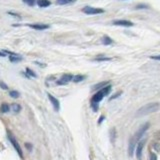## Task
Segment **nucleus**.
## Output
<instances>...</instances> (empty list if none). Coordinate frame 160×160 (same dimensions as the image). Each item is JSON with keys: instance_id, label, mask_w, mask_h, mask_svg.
<instances>
[{"instance_id": "obj_1", "label": "nucleus", "mask_w": 160, "mask_h": 160, "mask_svg": "<svg viewBox=\"0 0 160 160\" xmlns=\"http://www.w3.org/2000/svg\"><path fill=\"white\" fill-rule=\"evenodd\" d=\"M110 91H111V85H106L105 87H103L102 89L98 90L93 96H92V98H91V107L93 108L94 111H97L99 102L105 97V96L110 93Z\"/></svg>"}, {"instance_id": "obj_2", "label": "nucleus", "mask_w": 160, "mask_h": 160, "mask_svg": "<svg viewBox=\"0 0 160 160\" xmlns=\"http://www.w3.org/2000/svg\"><path fill=\"white\" fill-rule=\"evenodd\" d=\"M159 108H160V104L158 102H151V103L143 105L142 107L138 109V110L136 111V115L139 116V117L146 116L148 114H151V113H153V112L158 111Z\"/></svg>"}, {"instance_id": "obj_3", "label": "nucleus", "mask_w": 160, "mask_h": 160, "mask_svg": "<svg viewBox=\"0 0 160 160\" xmlns=\"http://www.w3.org/2000/svg\"><path fill=\"white\" fill-rule=\"evenodd\" d=\"M7 137H8V139H9V141L11 142V144L13 145L14 149L16 150V152L18 153V155L20 156V158H23V151H22V149H21V146L19 145L18 141L16 140V138H15L13 135H12V134H11L10 132H8Z\"/></svg>"}, {"instance_id": "obj_4", "label": "nucleus", "mask_w": 160, "mask_h": 160, "mask_svg": "<svg viewBox=\"0 0 160 160\" xmlns=\"http://www.w3.org/2000/svg\"><path fill=\"white\" fill-rule=\"evenodd\" d=\"M149 127H150V123H148V122H147V123H145V124H143L141 127L135 132V134H134V136L132 138L138 143V141L141 140V137L144 135V133H146V131L148 130Z\"/></svg>"}, {"instance_id": "obj_5", "label": "nucleus", "mask_w": 160, "mask_h": 160, "mask_svg": "<svg viewBox=\"0 0 160 160\" xmlns=\"http://www.w3.org/2000/svg\"><path fill=\"white\" fill-rule=\"evenodd\" d=\"M82 11L85 14H88V15L100 14V13H103V12H104V10L101 9V8H95V7H91V6H85L82 9Z\"/></svg>"}, {"instance_id": "obj_6", "label": "nucleus", "mask_w": 160, "mask_h": 160, "mask_svg": "<svg viewBox=\"0 0 160 160\" xmlns=\"http://www.w3.org/2000/svg\"><path fill=\"white\" fill-rule=\"evenodd\" d=\"M145 143H146L145 139H141L140 141H138L137 145H136L135 152H136V156H137L138 160H140L141 157H142V151H143V148H144Z\"/></svg>"}, {"instance_id": "obj_7", "label": "nucleus", "mask_w": 160, "mask_h": 160, "mask_svg": "<svg viewBox=\"0 0 160 160\" xmlns=\"http://www.w3.org/2000/svg\"><path fill=\"white\" fill-rule=\"evenodd\" d=\"M72 79H73V76L71 74H64V75H62L59 80H57L56 84L57 85H66V84L70 82Z\"/></svg>"}, {"instance_id": "obj_8", "label": "nucleus", "mask_w": 160, "mask_h": 160, "mask_svg": "<svg viewBox=\"0 0 160 160\" xmlns=\"http://www.w3.org/2000/svg\"><path fill=\"white\" fill-rule=\"evenodd\" d=\"M48 98L50 100V102H51V104L53 105V108H54V110L55 111H58L60 109V103H59V101H58L57 98L54 97L53 95L51 94H48Z\"/></svg>"}, {"instance_id": "obj_9", "label": "nucleus", "mask_w": 160, "mask_h": 160, "mask_svg": "<svg viewBox=\"0 0 160 160\" xmlns=\"http://www.w3.org/2000/svg\"><path fill=\"white\" fill-rule=\"evenodd\" d=\"M113 24L116 25V26H123V27L133 26V23L131 21H128V20H116L113 22Z\"/></svg>"}, {"instance_id": "obj_10", "label": "nucleus", "mask_w": 160, "mask_h": 160, "mask_svg": "<svg viewBox=\"0 0 160 160\" xmlns=\"http://www.w3.org/2000/svg\"><path fill=\"white\" fill-rule=\"evenodd\" d=\"M29 26L33 29H36V30H44V29L49 28V25L47 24H31Z\"/></svg>"}, {"instance_id": "obj_11", "label": "nucleus", "mask_w": 160, "mask_h": 160, "mask_svg": "<svg viewBox=\"0 0 160 160\" xmlns=\"http://www.w3.org/2000/svg\"><path fill=\"white\" fill-rule=\"evenodd\" d=\"M50 4H51V2H50L49 0H37V5L42 8L48 7Z\"/></svg>"}, {"instance_id": "obj_12", "label": "nucleus", "mask_w": 160, "mask_h": 160, "mask_svg": "<svg viewBox=\"0 0 160 160\" xmlns=\"http://www.w3.org/2000/svg\"><path fill=\"white\" fill-rule=\"evenodd\" d=\"M10 105L7 104V103H2L1 106H0V111H1L2 113H7L10 111Z\"/></svg>"}, {"instance_id": "obj_13", "label": "nucleus", "mask_w": 160, "mask_h": 160, "mask_svg": "<svg viewBox=\"0 0 160 160\" xmlns=\"http://www.w3.org/2000/svg\"><path fill=\"white\" fill-rule=\"evenodd\" d=\"M9 60L11 61V62H19V61H21L22 60V57L21 56H19V55H17V54H13V55H11L10 57H9Z\"/></svg>"}, {"instance_id": "obj_14", "label": "nucleus", "mask_w": 160, "mask_h": 160, "mask_svg": "<svg viewBox=\"0 0 160 160\" xmlns=\"http://www.w3.org/2000/svg\"><path fill=\"white\" fill-rule=\"evenodd\" d=\"M101 41H102V43L104 45H109V44H111L112 43V39L110 38V37H108V36H103L102 37V39H101Z\"/></svg>"}, {"instance_id": "obj_15", "label": "nucleus", "mask_w": 160, "mask_h": 160, "mask_svg": "<svg viewBox=\"0 0 160 160\" xmlns=\"http://www.w3.org/2000/svg\"><path fill=\"white\" fill-rule=\"evenodd\" d=\"M85 79V76H83V75H75V76H73V79L72 81L75 82V83H78V82H81L82 80Z\"/></svg>"}, {"instance_id": "obj_16", "label": "nucleus", "mask_w": 160, "mask_h": 160, "mask_svg": "<svg viewBox=\"0 0 160 160\" xmlns=\"http://www.w3.org/2000/svg\"><path fill=\"white\" fill-rule=\"evenodd\" d=\"M106 85H108V82H101V83L96 84L95 86H93V89L94 90H100V89H102V88L105 87Z\"/></svg>"}, {"instance_id": "obj_17", "label": "nucleus", "mask_w": 160, "mask_h": 160, "mask_svg": "<svg viewBox=\"0 0 160 160\" xmlns=\"http://www.w3.org/2000/svg\"><path fill=\"white\" fill-rule=\"evenodd\" d=\"M115 139H116V130L115 128H111L110 130V140L111 142H115Z\"/></svg>"}, {"instance_id": "obj_18", "label": "nucleus", "mask_w": 160, "mask_h": 160, "mask_svg": "<svg viewBox=\"0 0 160 160\" xmlns=\"http://www.w3.org/2000/svg\"><path fill=\"white\" fill-rule=\"evenodd\" d=\"M11 108H12V110H13L15 113H18V112H20V110H21V106L19 104H17V103H13L11 105Z\"/></svg>"}, {"instance_id": "obj_19", "label": "nucleus", "mask_w": 160, "mask_h": 160, "mask_svg": "<svg viewBox=\"0 0 160 160\" xmlns=\"http://www.w3.org/2000/svg\"><path fill=\"white\" fill-rule=\"evenodd\" d=\"M9 95L11 96L12 98H18L19 96H20L19 92H18V91H15V90H12V91H10V92H9Z\"/></svg>"}, {"instance_id": "obj_20", "label": "nucleus", "mask_w": 160, "mask_h": 160, "mask_svg": "<svg viewBox=\"0 0 160 160\" xmlns=\"http://www.w3.org/2000/svg\"><path fill=\"white\" fill-rule=\"evenodd\" d=\"M73 1H75V0H57V4H59V5H64V4L73 2Z\"/></svg>"}, {"instance_id": "obj_21", "label": "nucleus", "mask_w": 160, "mask_h": 160, "mask_svg": "<svg viewBox=\"0 0 160 160\" xmlns=\"http://www.w3.org/2000/svg\"><path fill=\"white\" fill-rule=\"evenodd\" d=\"M22 1H23L24 3H26L27 5H29V6H32V5H34V4H35L36 0H22Z\"/></svg>"}, {"instance_id": "obj_22", "label": "nucleus", "mask_w": 160, "mask_h": 160, "mask_svg": "<svg viewBox=\"0 0 160 160\" xmlns=\"http://www.w3.org/2000/svg\"><path fill=\"white\" fill-rule=\"evenodd\" d=\"M111 60V58L109 57H97L95 58V61H109Z\"/></svg>"}, {"instance_id": "obj_23", "label": "nucleus", "mask_w": 160, "mask_h": 160, "mask_svg": "<svg viewBox=\"0 0 160 160\" xmlns=\"http://www.w3.org/2000/svg\"><path fill=\"white\" fill-rule=\"evenodd\" d=\"M26 72L28 73L29 76H31V77H36V74H35L34 72H33L32 70L29 69V68H26Z\"/></svg>"}, {"instance_id": "obj_24", "label": "nucleus", "mask_w": 160, "mask_h": 160, "mask_svg": "<svg viewBox=\"0 0 160 160\" xmlns=\"http://www.w3.org/2000/svg\"><path fill=\"white\" fill-rule=\"evenodd\" d=\"M0 87H1L2 89H4V90H7L8 89V86L4 82H2V81H0Z\"/></svg>"}, {"instance_id": "obj_25", "label": "nucleus", "mask_w": 160, "mask_h": 160, "mask_svg": "<svg viewBox=\"0 0 160 160\" xmlns=\"http://www.w3.org/2000/svg\"><path fill=\"white\" fill-rule=\"evenodd\" d=\"M25 147L28 149V151H31L32 150V145L30 144V143H25Z\"/></svg>"}, {"instance_id": "obj_26", "label": "nucleus", "mask_w": 160, "mask_h": 160, "mask_svg": "<svg viewBox=\"0 0 160 160\" xmlns=\"http://www.w3.org/2000/svg\"><path fill=\"white\" fill-rule=\"evenodd\" d=\"M121 94V92H117V94H115V95H113L112 96V97L110 98V100H113V99H115V98H117V97H118V96Z\"/></svg>"}, {"instance_id": "obj_27", "label": "nucleus", "mask_w": 160, "mask_h": 160, "mask_svg": "<svg viewBox=\"0 0 160 160\" xmlns=\"http://www.w3.org/2000/svg\"><path fill=\"white\" fill-rule=\"evenodd\" d=\"M150 160H157L156 155L153 154V153H151V155H150Z\"/></svg>"}, {"instance_id": "obj_28", "label": "nucleus", "mask_w": 160, "mask_h": 160, "mask_svg": "<svg viewBox=\"0 0 160 160\" xmlns=\"http://www.w3.org/2000/svg\"><path fill=\"white\" fill-rule=\"evenodd\" d=\"M151 59H154V60H160V55L151 56Z\"/></svg>"}, {"instance_id": "obj_29", "label": "nucleus", "mask_w": 160, "mask_h": 160, "mask_svg": "<svg viewBox=\"0 0 160 160\" xmlns=\"http://www.w3.org/2000/svg\"><path fill=\"white\" fill-rule=\"evenodd\" d=\"M0 56H1V57H4V56H6V53L4 52L3 50H2V51H0Z\"/></svg>"}, {"instance_id": "obj_30", "label": "nucleus", "mask_w": 160, "mask_h": 160, "mask_svg": "<svg viewBox=\"0 0 160 160\" xmlns=\"http://www.w3.org/2000/svg\"><path fill=\"white\" fill-rule=\"evenodd\" d=\"M104 118H105V117H104L103 115H102V116H101V117H100V119H99V121H98V124H100V123H101V122H102V121L104 120Z\"/></svg>"}, {"instance_id": "obj_31", "label": "nucleus", "mask_w": 160, "mask_h": 160, "mask_svg": "<svg viewBox=\"0 0 160 160\" xmlns=\"http://www.w3.org/2000/svg\"><path fill=\"white\" fill-rule=\"evenodd\" d=\"M146 5H139V6H136V8H146Z\"/></svg>"}]
</instances>
